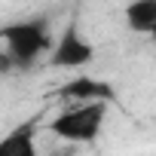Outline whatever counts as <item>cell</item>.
<instances>
[{
  "mask_svg": "<svg viewBox=\"0 0 156 156\" xmlns=\"http://www.w3.org/2000/svg\"><path fill=\"white\" fill-rule=\"evenodd\" d=\"M0 34H3V52H6L12 70H31L55 46V37L49 31L46 16H31V19L3 25Z\"/></svg>",
  "mask_w": 156,
  "mask_h": 156,
  "instance_id": "1",
  "label": "cell"
},
{
  "mask_svg": "<svg viewBox=\"0 0 156 156\" xmlns=\"http://www.w3.org/2000/svg\"><path fill=\"white\" fill-rule=\"evenodd\" d=\"M104 113H107V101L73 104L70 110L55 113L46 122V129L67 144H92V141H98V135L104 129Z\"/></svg>",
  "mask_w": 156,
  "mask_h": 156,
  "instance_id": "2",
  "label": "cell"
},
{
  "mask_svg": "<svg viewBox=\"0 0 156 156\" xmlns=\"http://www.w3.org/2000/svg\"><path fill=\"white\" fill-rule=\"evenodd\" d=\"M95 61V46L80 34V25L67 22L64 31L55 37V46L49 52V67L55 70H73V67H83Z\"/></svg>",
  "mask_w": 156,
  "mask_h": 156,
  "instance_id": "3",
  "label": "cell"
},
{
  "mask_svg": "<svg viewBox=\"0 0 156 156\" xmlns=\"http://www.w3.org/2000/svg\"><path fill=\"white\" fill-rule=\"evenodd\" d=\"M40 129H43L40 116H31V119L19 122L16 129H9L0 138V156H40V150H37Z\"/></svg>",
  "mask_w": 156,
  "mask_h": 156,
  "instance_id": "4",
  "label": "cell"
},
{
  "mask_svg": "<svg viewBox=\"0 0 156 156\" xmlns=\"http://www.w3.org/2000/svg\"><path fill=\"white\" fill-rule=\"evenodd\" d=\"M58 98H67V101H76V104L110 101L113 98V89L104 80H95V76H76V80H70V83H64L58 89Z\"/></svg>",
  "mask_w": 156,
  "mask_h": 156,
  "instance_id": "5",
  "label": "cell"
},
{
  "mask_svg": "<svg viewBox=\"0 0 156 156\" xmlns=\"http://www.w3.org/2000/svg\"><path fill=\"white\" fill-rule=\"evenodd\" d=\"M126 28L132 34H153L156 31V0H132V3L122 9Z\"/></svg>",
  "mask_w": 156,
  "mask_h": 156,
  "instance_id": "6",
  "label": "cell"
},
{
  "mask_svg": "<svg viewBox=\"0 0 156 156\" xmlns=\"http://www.w3.org/2000/svg\"><path fill=\"white\" fill-rule=\"evenodd\" d=\"M52 156H73V150H58V153H52Z\"/></svg>",
  "mask_w": 156,
  "mask_h": 156,
  "instance_id": "7",
  "label": "cell"
},
{
  "mask_svg": "<svg viewBox=\"0 0 156 156\" xmlns=\"http://www.w3.org/2000/svg\"><path fill=\"white\" fill-rule=\"evenodd\" d=\"M0 52H3V34H0Z\"/></svg>",
  "mask_w": 156,
  "mask_h": 156,
  "instance_id": "8",
  "label": "cell"
},
{
  "mask_svg": "<svg viewBox=\"0 0 156 156\" xmlns=\"http://www.w3.org/2000/svg\"><path fill=\"white\" fill-rule=\"evenodd\" d=\"M150 37H153V40H156V31H153V34H150Z\"/></svg>",
  "mask_w": 156,
  "mask_h": 156,
  "instance_id": "9",
  "label": "cell"
}]
</instances>
